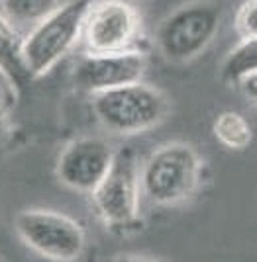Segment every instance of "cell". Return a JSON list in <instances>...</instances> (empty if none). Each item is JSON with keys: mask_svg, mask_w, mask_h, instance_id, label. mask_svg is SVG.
Segmentation results:
<instances>
[{"mask_svg": "<svg viewBox=\"0 0 257 262\" xmlns=\"http://www.w3.org/2000/svg\"><path fill=\"white\" fill-rule=\"evenodd\" d=\"M202 159L189 143L175 141L151 151L142 168V192L151 204L177 206L189 200L201 182Z\"/></svg>", "mask_w": 257, "mask_h": 262, "instance_id": "obj_1", "label": "cell"}, {"mask_svg": "<svg viewBox=\"0 0 257 262\" xmlns=\"http://www.w3.org/2000/svg\"><path fill=\"white\" fill-rule=\"evenodd\" d=\"M94 0L63 2L22 39V61L32 78L42 77L71 51L83 35L85 18Z\"/></svg>", "mask_w": 257, "mask_h": 262, "instance_id": "obj_2", "label": "cell"}, {"mask_svg": "<svg viewBox=\"0 0 257 262\" xmlns=\"http://www.w3.org/2000/svg\"><path fill=\"white\" fill-rule=\"evenodd\" d=\"M169 108V100L161 90L140 80L92 94L96 120L120 135H135L155 127L165 121Z\"/></svg>", "mask_w": 257, "mask_h": 262, "instance_id": "obj_3", "label": "cell"}, {"mask_svg": "<svg viewBox=\"0 0 257 262\" xmlns=\"http://www.w3.org/2000/svg\"><path fill=\"white\" fill-rule=\"evenodd\" d=\"M220 30V8L210 0L183 4L155 30V47L169 63H189L214 41Z\"/></svg>", "mask_w": 257, "mask_h": 262, "instance_id": "obj_4", "label": "cell"}, {"mask_svg": "<svg viewBox=\"0 0 257 262\" xmlns=\"http://www.w3.org/2000/svg\"><path fill=\"white\" fill-rule=\"evenodd\" d=\"M20 239L37 254L53 260H77L87 235L73 217L53 209H24L16 217Z\"/></svg>", "mask_w": 257, "mask_h": 262, "instance_id": "obj_5", "label": "cell"}, {"mask_svg": "<svg viewBox=\"0 0 257 262\" xmlns=\"http://www.w3.org/2000/svg\"><path fill=\"white\" fill-rule=\"evenodd\" d=\"M140 163L132 147L116 151L108 174L90 194L96 213L110 227L134 223L140 209Z\"/></svg>", "mask_w": 257, "mask_h": 262, "instance_id": "obj_6", "label": "cell"}, {"mask_svg": "<svg viewBox=\"0 0 257 262\" xmlns=\"http://www.w3.org/2000/svg\"><path fill=\"white\" fill-rule=\"evenodd\" d=\"M140 14L126 0H94L83 26L87 53H116L134 49L140 35Z\"/></svg>", "mask_w": 257, "mask_h": 262, "instance_id": "obj_7", "label": "cell"}, {"mask_svg": "<svg viewBox=\"0 0 257 262\" xmlns=\"http://www.w3.org/2000/svg\"><path fill=\"white\" fill-rule=\"evenodd\" d=\"M116 151L102 137H78L61 151L55 172L63 184L83 194H92L108 174Z\"/></svg>", "mask_w": 257, "mask_h": 262, "instance_id": "obj_8", "label": "cell"}, {"mask_svg": "<svg viewBox=\"0 0 257 262\" xmlns=\"http://www.w3.org/2000/svg\"><path fill=\"white\" fill-rule=\"evenodd\" d=\"M147 69V59L135 49L116 53H87L75 67L73 80L81 90L96 94L137 82Z\"/></svg>", "mask_w": 257, "mask_h": 262, "instance_id": "obj_9", "label": "cell"}, {"mask_svg": "<svg viewBox=\"0 0 257 262\" xmlns=\"http://www.w3.org/2000/svg\"><path fill=\"white\" fill-rule=\"evenodd\" d=\"M22 39V35L12 28L10 22L0 12V75L16 90H22L32 78L26 71L22 53H20Z\"/></svg>", "mask_w": 257, "mask_h": 262, "instance_id": "obj_10", "label": "cell"}, {"mask_svg": "<svg viewBox=\"0 0 257 262\" xmlns=\"http://www.w3.org/2000/svg\"><path fill=\"white\" fill-rule=\"evenodd\" d=\"M61 6V0H0V12L20 33L32 32Z\"/></svg>", "mask_w": 257, "mask_h": 262, "instance_id": "obj_11", "label": "cell"}, {"mask_svg": "<svg viewBox=\"0 0 257 262\" xmlns=\"http://www.w3.org/2000/svg\"><path fill=\"white\" fill-rule=\"evenodd\" d=\"M212 133L218 143L230 151H244L253 139V129L246 120V116L234 110H226L216 116Z\"/></svg>", "mask_w": 257, "mask_h": 262, "instance_id": "obj_12", "label": "cell"}, {"mask_svg": "<svg viewBox=\"0 0 257 262\" xmlns=\"http://www.w3.org/2000/svg\"><path fill=\"white\" fill-rule=\"evenodd\" d=\"M253 73H257V35L242 39L222 63V78L226 82L238 84L244 77Z\"/></svg>", "mask_w": 257, "mask_h": 262, "instance_id": "obj_13", "label": "cell"}, {"mask_svg": "<svg viewBox=\"0 0 257 262\" xmlns=\"http://www.w3.org/2000/svg\"><path fill=\"white\" fill-rule=\"evenodd\" d=\"M234 28L240 39H249L257 35V0H244L235 12Z\"/></svg>", "mask_w": 257, "mask_h": 262, "instance_id": "obj_14", "label": "cell"}, {"mask_svg": "<svg viewBox=\"0 0 257 262\" xmlns=\"http://www.w3.org/2000/svg\"><path fill=\"white\" fill-rule=\"evenodd\" d=\"M238 86H240V90H242V94H244L249 102H253V104L257 106V73L244 77L240 82H238Z\"/></svg>", "mask_w": 257, "mask_h": 262, "instance_id": "obj_15", "label": "cell"}, {"mask_svg": "<svg viewBox=\"0 0 257 262\" xmlns=\"http://www.w3.org/2000/svg\"><path fill=\"white\" fill-rule=\"evenodd\" d=\"M4 135H6V110L0 102V143L4 139Z\"/></svg>", "mask_w": 257, "mask_h": 262, "instance_id": "obj_16", "label": "cell"}]
</instances>
